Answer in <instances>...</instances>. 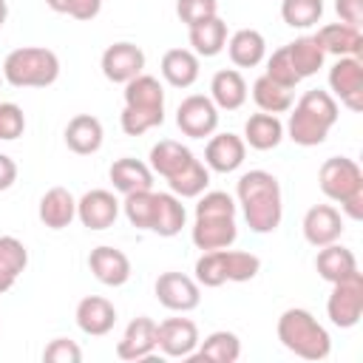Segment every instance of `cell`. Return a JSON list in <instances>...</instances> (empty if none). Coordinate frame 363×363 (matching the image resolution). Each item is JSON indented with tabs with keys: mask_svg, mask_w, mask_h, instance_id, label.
I'll return each instance as SVG.
<instances>
[{
	"mask_svg": "<svg viewBox=\"0 0 363 363\" xmlns=\"http://www.w3.org/2000/svg\"><path fill=\"white\" fill-rule=\"evenodd\" d=\"M156 301L170 312H193L201 303V286L184 272H162L153 284Z\"/></svg>",
	"mask_w": 363,
	"mask_h": 363,
	"instance_id": "8",
	"label": "cell"
},
{
	"mask_svg": "<svg viewBox=\"0 0 363 363\" xmlns=\"http://www.w3.org/2000/svg\"><path fill=\"white\" fill-rule=\"evenodd\" d=\"M26 130V113L17 102H0V139L11 142L17 136H23Z\"/></svg>",
	"mask_w": 363,
	"mask_h": 363,
	"instance_id": "41",
	"label": "cell"
},
{
	"mask_svg": "<svg viewBox=\"0 0 363 363\" xmlns=\"http://www.w3.org/2000/svg\"><path fill=\"white\" fill-rule=\"evenodd\" d=\"M199 340V326L190 318H167L156 323V349L164 357H190Z\"/></svg>",
	"mask_w": 363,
	"mask_h": 363,
	"instance_id": "11",
	"label": "cell"
},
{
	"mask_svg": "<svg viewBox=\"0 0 363 363\" xmlns=\"http://www.w3.org/2000/svg\"><path fill=\"white\" fill-rule=\"evenodd\" d=\"M156 352V320L147 315L133 318L125 332L122 340L116 343V357L119 360H147Z\"/></svg>",
	"mask_w": 363,
	"mask_h": 363,
	"instance_id": "15",
	"label": "cell"
},
{
	"mask_svg": "<svg viewBox=\"0 0 363 363\" xmlns=\"http://www.w3.org/2000/svg\"><path fill=\"white\" fill-rule=\"evenodd\" d=\"M224 48L235 68H255L267 57V40L255 28H238L233 37H227Z\"/></svg>",
	"mask_w": 363,
	"mask_h": 363,
	"instance_id": "23",
	"label": "cell"
},
{
	"mask_svg": "<svg viewBox=\"0 0 363 363\" xmlns=\"http://www.w3.org/2000/svg\"><path fill=\"white\" fill-rule=\"evenodd\" d=\"M323 17V0H281V20L289 28H312Z\"/></svg>",
	"mask_w": 363,
	"mask_h": 363,
	"instance_id": "37",
	"label": "cell"
},
{
	"mask_svg": "<svg viewBox=\"0 0 363 363\" xmlns=\"http://www.w3.org/2000/svg\"><path fill=\"white\" fill-rule=\"evenodd\" d=\"M125 218L136 227V230H150L153 227V216H156V193L153 190H136L128 193L122 201Z\"/></svg>",
	"mask_w": 363,
	"mask_h": 363,
	"instance_id": "36",
	"label": "cell"
},
{
	"mask_svg": "<svg viewBox=\"0 0 363 363\" xmlns=\"http://www.w3.org/2000/svg\"><path fill=\"white\" fill-rule=\"evenodd\" d=\"M244 156H247V145L235 133H213L204 147V164L207 170H216V173L238 170L244 164Z\"/></svg>",
	"mask_w": 363,
	"mask_h": 363,
	"instance_id": "17",
	"label": "cell"
},
{
	"mask_svg": "<svg viewBox=\"0 0 363 363\" xmlns=\"http://www.w3.org/2000/svg\"><path fill=\"white\" fill-rule=\"evenodd\" d=\"M190 159H196L193 150L173 139H162L150 147V170L159 173L162 179H170L173 173H179Z\"/></svg>",
	"mask_w": 363,
	"mask_h": 363,
	"instance_id": "32",
	"label": "cell"
},
{
	"mask_svg": "<svg viewBox=\"0 0 363 363\" xmlns=\"http://www.w3.org/2000/svg\"><path fill=\"white\" fill-rule=\"evenodd\" d=\"M335 11H337L340 23L360 28V23H363V0H335Z\"/></svg>",
	"mask_w": 363,
	"mask_h": 363,
	"instance_id": "44",
	"label": "cell"
},
{
	"mask_svg": "<svg viewBox=\"0 0 363 363\" xmlns=\"http://www.w3.org/2000/svg\"><path fill=\"white\" fill-rule=\"evenodd\" d=\"M278 340L286 352H292L295 357L303 360H326L332 352V337L326 332L323 323H318V318L309 309L301 306H289L281 312L278 318Z\"/></svg>",
	"mask_w": 363,
	"mask_h": 363,
	"instance_id": "3",
	"label": "cell"
},
{
	"mask_svg": "<svg viewBox=\"0 0 363 363\" xmlns=\"http://www.w3.org/2000/svg\"><path fill=\"white\" fill-rule=\"evenodd\" d=\"M43 360H48V363H79L82 360V349L68 337H54L43 349Z\"/></svg>",
	"mask_w": 363,
	"mask_h": 363,
	"instance_id": "43",
	"label": "cell"
},
{
	"mask_svg": "<svg viewBox=\"0 0 363 363\" xmlns=\"http://www.w3.org/2000/svg\"><path fill=\"white\" fill-rule=\"evenodd\" d=\"M17 278H20V275H14L9 267H3V264H0V295H3V292H9V289L14 286V281H17Z\"/></svg>",
	"mask_w": 363,
	"mask_h": 363,
	"instance_id": "46",
	"label": "cell"
},
{
	"mask_svg": "<svg viewBox=\"0 0 363 363\" xmlns=\"http://www.w3.org/2000/svg\"><path fill=\"white\" fill-rule=\"evenodd\" d=\"M193 244L207 252V250H224L233 247L238 238V227H235V216H196L193 230H190Z\"/></svg>",
	"mask_w": 363,
	"mask_h": 363,
	"instance_id": "14",
	"label": "cell"
},
{
	"mask_svg": "<svg viewBox=\"0 0 363 363\" xmlns=\"http://www.w3.org/2000/svg\"><path fill=\"white\" fill-rule=\"evenodd\" d=\"M301 230H303L306 244L320 250L326 244L340 241V235H343V216L332 204H315V207L306 210V216L301 221Z\"/></svg>",
	"mask_w": 363,
	"mask_h": 363,
	"instance_id": "12",
	"label": "cell"
},
{
	"mask_svg": "<svg viewBox=\"0 0 363 363\" xmlns=\"http://www.w3.org/2000/svg\"><path fill=\"white\" fill-rule=\"evenodd\" d=\"M74 318H77L79 332H85V335H91V337H102V335H108V332L113 329V323H116V306H113L108 298H102V295H85V298L77 303Z\"/></svg>",
	"mask_w": 363,
	"mask_h": 363,
	"instance_id": "18",
	"label": "cell"
},
{
	"mask_svg": "<svg viewBox=\"0 0 363 363\" xmlns=\"http://www.w3.org/2000/svg\"><path fill=\"white\" fill-rule=\"evenodd\" d=\"M88 269L94 272V278L105 286H122L130 281V258L108 244H99L91 250L88 255Z\"/></svg>",
	"mask_w": 363,
	"mask_h": 363,
	"instance_id": "16",
	"label": "cell"
},
{
	"mask_svg": "<svg viewBox=\"0 0 363 363\" xmlns=\"http://www.w3.org/2000/svg\"><path fill=\"white\" fill-rule=\"evenodd\" d=\"M3 79L14 88H48L60 77V57L43 45L14 48L3 60Z\"/></svg>",
	"mask_w": 363,
	"mask_h": 363,
	"instance_id": "5",
	"label": "cell"
},
{
	"mask_svg": "<svg viewBox=\"0 0 363 363\" xmlns=\"http://www.w3.org/2000/svg\"><path fill=\"white\" fill-rule=\"evenodd\" d=\"M122 96H125V105H130V108H164L162 82L145 71L139 77H133L130 82H125Z\"/></svg>",
	"mask_w": 363,
	"mask_h": 363,
	"instance_id": "34",
	"label": "cell"
},
{
	"mask_svg": "<svg viewBox=\"0 0 363 363\" xmlns=\"http://www.w3.org/2000/svg\"><path fill=\"white\" fill-rule=\"evenodd\" d=\"M0 79H3V71H0Z\"/></svg>",
	"mask_w": 363,
	"mask_h": 363,
	"instance_id": "48",
	"label": "cell"
},
{
	"mask_svg": "<svg viewBox=\"0 0 363 363\" xmlns=\"http://www.w3.org/2000/svg\"><path fill=\"white\" fill-rule=\"evenodd\" d=\"M99 68H102L105 79H111L116 85H125V82H130L133 77H139L145 71V51L136 43H128V40L113 43L102 51Z\"/></svg>",
	"mask_w": 363,
	"mask_h": 363,
	"instance_id": "10",
	"label": "cell"
},
{
	"mask_svg": "<svg viewBox=\"0 0 363 363\" xmlns=\"http://www.w3.org/2000/svg\"><path fill=\"white\" fill-rule=\"evenodd\" d=\"M286 54H289V62H292V68H295V74L301 79L318 74L323 68V60H326V54H323L320 43L315 40V34H303V37L286 43Z\"/></svg>",
	"mask_w": 363,
	"mask_h": 363,
	"instance_id": "31",
	"label": "cell"
},
{
	"mask_svg": "<svg viewBox=\"0 0 363 363\" xmlns=\"http://www.w3.org/2000/svg\"><path fill=\"white\" fill-rule=\"evenodd\" d=\"M17 182V164L11 156L0 153V190H9Z\"/></svg>",
	"mask_w": 363,
	"mask_h": 363,
	"instance_id": "45",
	"label": "cell"
},
{
	"mask_svg": "<svg viewBox=\"0 0 363 363\" xmlns=\"http://www.w3.org/2000/svg\"><path fill=\"white\" fill-rule=\"evenodd\" d=\"M244 145H250L252 150H272L281 145L284 139V122L275 116V113H252L247 122H244Z\"/></svg>",
	"mask_w": 363,
	"mask_h": 363,
	"instance_id": "26",
	"label": "cell"
},
{
	"mask_svg": "<svg viewBox=\"0 0 363 363\" xmlns=\"http://www.w3.org/2000/svg\"><path fill=\"white\" fill-rule=\"evenodd\" d=\"M315 40L320 43L323 54H335V57H360L363 54V34H360V28L346 26V23L320 26Z\"/></svg>",
	"mask_w": 363,
	"mask_h": 363,
	"instance_id": "21",
	"label": "cell"
},
{
	"mask_svg": "<svg viewBox=\"0 0 363 363\" xmlns=\"http://www.w3.org/2000/svg\"><path fill=\"white\" fill-rule=\"evenodd\" d=\"M318 184L323 196L337 201L349 218H363V170L354 159L329 156L318 170Z\"/></svg>",
	"mask_w": 363,
	"mask_h": 363,
	"instance_id": "4",
	"label": "cell"
},
{
	"mask_svg": "<svg viewBox=\"0 0 363 363\" xmlns=\"http://www.w3.org/2000/svg\"><path fill=\"white\" fill-rule=\"evenodd\" d=\"M6 20H9V3H6V0H0V28L6 26Z\"/></svg>",
	"mask_w": 363,
	"mask_h": 363,
	"instance_id": "47",
	"label": "cell"
},
{
	"mask_svg": "<svg viewBox=\"0 0 363 363\" xmlns=\"http://www.w3.org/2000/svg\"><path fill=\"white\" fill-rule=\"evenodd\" d=\"M37 216L48 230H65L77 218V199L65 187H51L43 193Z\"/></svg>",
	"mask_w": 363,
	"mask_h": 363,
	"instance_id": "22",
	"label": "cell"
},
{
	"mask_svg": "<svg viewBox=\"0 0 363 363\" xmlns=\"http://www.w3.org/2000/svg\"><path fill=\"white\" fill-rule=\"evenodd\" d=\"M162 77L173 88H190L199 79V54L190 48H170L162 57Z\"/></svg>",
	"mask_w": 363,
	"mask_h": 363,
	"instance_id": "27",
	"label": "cell"
},
{
	"mask_svg": "<svg viewBox=\"0 0 363 363\" xmlns=\"http://www.w3.org/2000/svg\"><path fill=\"white\" fill-rule=\"evenodd\" d=\"M187 37H190V51L199 54V57H216L224 51L227 45V23L216 14L210 20H201L196 26L187 28Z\"/></svg>",
	"mask_w": 363,
	"mask_h": 363,
	"instance_id": "28",
	"label": "cell"
},
{
	"mask_svg": "<svg viewBox=\"0 0 363 363\" xmlns=\"http://www.w3.org/2000/svg\"><path fill=\"white\" fill-rule=\"evenodd\" d=\"M184 224H187V210H184L182 199L173 193H156V216H153L150 233H156L162 238H173L182 233Z\"/></svg>",
	"mask_w": 363,
	"mask_h": 363,
	"instance_id": "29",
	"label": "cell"
},
{
	"mask_svg": "<svg viewBox=\"0 0 363 363\" xmlns=\"http://www.w3.org/2000/svg\"><path fill=\"white\" fill-rule=\"evenodd\" d=\"M241 357V340L230 329H216L204 340H199L196 352L187 360H210V363H235Z\"/></svg>",
	"mask_w": 363,
	"mask_h": 363,
	"instance_id": "25",
	"label": "cell"
},
{
	"mask_svg": "<svg viewBox=\"0 0 363 363\" xmlns=\"http://www.w3.org/2000/svg\"><path fill=\"white\" fill-rule=\"evenodd\" d=\"M247 79L235 68H221L210 79V99L218 111H238L247 102Z\"/></svg>",
	"mask_w": 363,
	"mask_h": 363,
	"instance_id": "20",
	"label": "cell"
},
{
	"mask_svg": "<svg viewBox=\"0 0 363 363\" xmlns=\"http://www.w3.org/2000/svg\"><path fill=\"white\" fill-rule=\"evenodd\" d=\"M326 315L340 329H352L360 323V318H363V275H360V269L332 284V292L326 301Z\"/></svg>",
	"mask_w": 363,
	"mask_h": 363,
	"instance_id": "6",
	"label": "cell"
},
{
	"mask_svg": "<svg viewBox=\"0 0 363 363\" xmlns=\"http://www.w3.org/2000/svg\"><path fill=\"white\" fill-rule=\"evenodd\" d=\"M235 204L244 213V221L252 233L267 235L281 227L284 218V196L281 184L267 170H250L235 184Z\"/></svg>",
	"mask_w": 363,
	"mask_h": 363,
	"instance_id": "1",
	"label": "cell"
},
{
	"mask_svg": "<svg viewBox=\"0 0 363 363\" xmlns=\"http://www.w3.org/2000/svg\"><path fill=\"white\" fill-rule=\"evenodd\" d=\"M164 182H167L170 193L179 196V199H199L207 190V184H210V170L199 159H190L179 173H173Z\"/></svg>",
	"mask_w": 363,
	"mask_h": 363,
	"instance_id": "33",
	"label": "cell"
},
{
	"mask_svg": "<svg viewBox=\"0 0 363 363\" xmlns=\"http://www.w3.org/2000/svg\"><path fill=\"white\" fill-rule=\"evenodd\" d=\"M113 187L128 196V193H136V190H153V170L150 164L139 162V159H130V156H122L111 164L108 170Z\"/></svg>",
	"mask_w": 363,
	"mask_h": 363,
	"instance_id": "24",
	"label": "cell"
},
{
	"mask_svg": "<svg viewBox=\"0 0 363 363\" xmlns=\"http://www.w3.org/2000/svg\"><path fill=\"white\" fill-rule=\"evenodd\" d=\"M164 122V108H130L125 105L119 113V125L128 136H142L150 128H159Z\"/></svg>",
	"mask_w": 363,
	"mask_h": 363,
	"instance_id": "38",
	"label": "cell"
},
{
	"mask_svg": "<svg viewBox=\"0 0 363 363\" xmlns=\"http://www.w3.org/2000/svg\"><path fill=\"white\" fill-rule=\"evenodd\" d=\"M119 201L111 190H102V187H94L88 193H82L77 199V218L82 221V227L88 230H108L116 216H119Z\"/></svg>",
	"mask_w": 363,
	"mask_h": 363,
	"instance_id": "13",
	"label": "cell"
},
{
	"mask_svg": "<svg viewBox=\"0 0 363 363\" xmlns=\"http://www.w3.org/2000/svg\"><path fill=\"white\" fill-rule=\"evenodd\" d=\"M329 88L332 96L340 99L349 111H363V62L360 57H337L329 68Z\"/></svg>",
	"mask_w": 363,
	"mask_h": 363,
	"instance_id": "9",
	"label": "cell"
},
{
	"mask_svg": "<svg viewBox=\"0 0 363 363\" xmlns=\"http://www.w3.org/2000/svg\"><path fill=\"white\" fill-rule=\"evenodd\" d=\"M176 14L190 28L201 20L216 17L218 14V0H176Z\"/></svg>",
	"mask_w": 363,
	"mask_h": 363,
	"instance_id": "40",
	"label": "cell"
},
{
	"mask_svg": "<svg viewBox=\"0 0 363 363\" xmlns=\"http://www.w3.org/2000/svg\"><path fill=\"white\" fill-rule=\"evenodd\" d=\"M252 99L258 105V111L264 113H286L292 108V88H284L278 82H272L267 74H261L252 82Z\"/></svg>",
	"mask_w": 363,
	"mask_h": 363,
	"instance_id": "35",
	"label": "cell"
},
{
	"mask_svg": "<svg viewBox=\"0 0 363 363\" xmlns=\"http://www.w3.org/2000/svg\"><path fill=\"white\" fill-rule=\"evenodd\" d=\"M102 139H105V130H102V122L91 113H77L68 119L65 125V145L68 150H74L77 156H91L102 147Z\"/></svg>",
	"mask_w": 363,
	"mask_h": 363,
	"instance_id": "19",
	"label": "cell"
},
{
	"mask_svg": "<svg viewBox=\"0 0 363 363\" xmlns=\"http://www.w3.org/2000/svg\"><path fill=\"white\" fill-rule=\"evenodd\" d=\"M272 82L284 85V88H295L301 82V77L295 74L292 62H289V54H286V45L284 48H275L269 57H267V71H264Z\"/></svg>",
	"mask_w": 363,
	"mask_h": 363,
	"instance_id": "39",
	"label": "cell"
},
{
	"mask_svg": "<svg viewBox=\"0 0 363 363\" xmlns=\"http://www.w3.org/2000/svg\"><path fill=\"white\" fill-rule=\"evenodd\" d=\"M315 269H318V275H320L323 281L335 284V281H340V278L357 272V258H354L352 250H346V247H340V244L335 241V244L320 247V252H318V258H315Z\"/></svg>",
	"mask_w": 363,
	"mask_h": 363,
	"instance_id": "30",
	"label": "cell"
},
{
	"mask_svg": "<svg viewBox=\"0 0 363 363\" xmlns=\"http://www.w3.org/2000/svg\"><path fill=\"white\" fill-rule=\"evenodd\" d=\"M176 125L184 136L190 139H204L213 136L218 128V108L213 105L210 96L204 94H190L179 102L176 108Z\"/></svg>",
	"mask_w": 363,
	"mask_h": 363,
	"instance_id": "7",
	"label": "cell"
},
{
	"mask_svg": "<svg viewBox=\"0 0 363 363\" xmlns=\"http://www.w3.org/2000/svg\"><path fill=\"white\" fill-rule=\"evenodd\" d=\"M289 119L284 125V133L301 145V147H315V145H323L329 130L335 128L337 116H340V108H337V99L329 94V91H320V88H312L306 91L295 108H289Z\"/></svg>",
	"mask_w": 363,
	"mask_h": 363,
	"instance_id": "2",
	"label": "cell"
},
{
	"mask_svg": "<svg viewBox=\"0 0 363 363\" xmlns=\"http://www.w3.org/2000/svg\"><path fill=\"white\" fill-rule=\"evenodd\" d=\"M45 6L57 14H68L74 20H94L102 9V0H45Z\"/></svg>",
	"mask_w": 363,
	"mask_h": 363,
	"instance_id": "42",
	"label": "cell"
}]
</instances>
